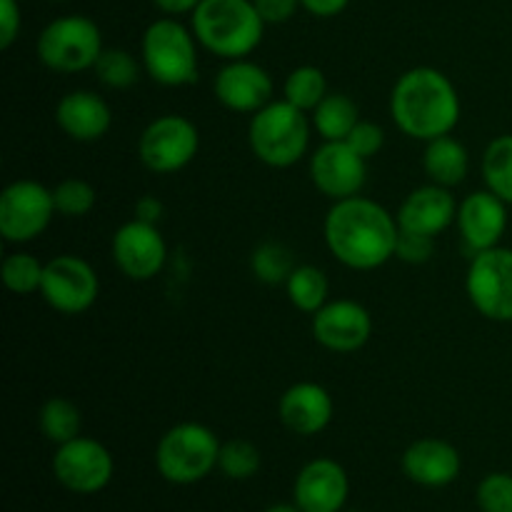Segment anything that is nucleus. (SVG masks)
<instances>
[{
    "label": "nucleus",
    "mask_w": 512,
    "mask_h": 512,
    "mask_svg": "<svg viewBox=\"0 0 512 512\" xmlns=\"http://www.w3.org/2000/svg\"><path fill=\"white\" fill-rule=\"evenodd\" d=\"M325 245L350 270H375L395 258L400 225L388 208L353 195L335 200L323 223Z\"/></svg>",
    "instance_id": "obj_1"
},
{
    "label": "nucleus",
    "mask_w": 512,
    "mask_h": 512,
    "mask_svg": "<svg viewBox=\"0 0 512 512\" xmlns=\"http://www.w3.org/2000/svg\"><path fill=\"white\" fill-rule=\"evenodd\" d=\"M390 115L400 133L430 143L450 135L460 123V95L443 70L420 65L395 80Z\"/></svg>",
    "instance_id": "obj_2"
},
{
    "label": "nucleus",
    "mask_w": 512,
    "mask_h": 512,
    "mask_svg": "<svg viewBox=\"0 0 512 512\" xmlns=\"http://www.w3.org/2000/svg\"><path fill=\"white\" fill-rule=\"evenodd\" d=\"M190 18L198 43L223 60L248 58L263 43L265 20L253 0H203Z\"/></svg>",
    "instance_id": "obj_3"
},
{
    "label": "nucleus",
    "mask_w": 512,
    "mask_h": 512,
    "mask_svg": "<svg viewBox=\"0 0 512 512\" xmlns=\"http://www.w3.org/2000/svg\"><path fill=\"white\" fill-rule=\"evenodd\" d=\"M310 130L313 123L305 110L285 98L270 100L250 118L248 143L255 158L268 168H290L308 153Z\"/></svg>",
    "instance_id": "obj_4"
},
{
    "label": "nucleus",
    "mask_w": 512,
    "mask_h": 512,
    "mask_svg": "<svg viewBox=\"0 0 512 512\" xmlns=\"http://www.w3.org/2000/svg\"><path fill=\"white\" fill-rule=\"evenodd\" d=\"M198 38L175 18L148 25L140 45V63L150 80L165 88H185L198 80Z\"/></svg>",
    "instance_id": "obj_5"
},
{
    "label": "nucleus",
    "mask_w": 512,
    "mask_h": 512,
    "mask_svg": "<svg viewBox=\"0 0 512 512\" xmlns=\"http://www.w3.org/2000/svg\"><path fill=\"white\" fill-rule=\"evenodd\" d=\"M218 458V435L200 423L175 425L155 448V468L173 485L200 483L218 468Z\"/></svg>",
    "instance_id": "obj_6"
},
{
    "label": "nucleus",
    "mask_w": 512,
    "mask_h": 512,
    "mask_svg": "<svg viewBox=\"0 0 512 512\" xmlns=\"http://www.w3.org/2000/svg\"><path fill=\"white\" fill-rule=\"evenodd\" d=\"M100 28L85 15H63L45 25L38 38V58L55 73H80L93 70L103 53Z\"/></svg>",
    "instance_id": "obj_7"
},
{
    "label": "nucleus",
    "mask_w": 512,
    "mask_h": 512,
    "mask_svg": "<svg viewBox=\"0 0 512 512\" xmlns=\"http://www.w3.org/2000/svg\"><path fill=\"white\" fill-rule=\"evenodd\" d=\"M465 290L483 318L493 323H512V248H490L473 255Z\"/></svg>",
    "instance_id": "obj_8"
},
{
    "label": "nucleus",
    "mask_w": 512,
    "mask_h": 512,
    "mask_svg": "<svg viewBox=\"0 0 512 512\" xmlns=\"http://www.w3.org/2000/svg\"><path fill=\"white\" fill-rule=\"evenodd\" d=\"M200 150V133L185 115H160L138 140V158L148 170L170 175L193 163Z\"/></svg>",
    "instance_id": "obj_9"
},
{
    "label": "nucleus",
    "mask_w": 512,
    "mask_h": 512,
    "mask_svg": "<svg viewBox=\"0 0 512 512\" xmlns=\"http://www.w3.org/2000/svg\"><path fill=\"white\" fill-rule=\"evenodd\" d=\"M55 213L53 190L38 180H15L0 195V235L10 245L30 243L48 230Z\"/></svg>",
    "instance_id": "obj_10"
},
{
    "label": "nucleus",
    "mask_w": 512,
    "mask_h": 512,
    "mask_svg": "<svg viewBox=\"0 0 512 512\" xmlns=\"http://www.w3.org/2000/svg\"><path fill=\"white\" fill-rule=\"evenodd\" d=\"M113 455L103 443L78 435L58 445L53 455V475L65 490L78 495H95L113 480Z\"/></svg>",
    "instance_id": "obj_11"
},
{
    "label": "nucleus",
    "mask_w": 512,
    "mask_h": 512,
    "mask_svg": "<svg viewBox=\"0 0 512 512\" xmlns=\"http://www.w3.org/2000/svg\"><path fill=\"white\" fill-rule=\"evenodd\" d=\"M100 283L90 263L78 255H58L45 263L40 295L53 310L63 315H80L98 300Z\"/></svg>",
    "instance_id": "obj_12"
},
{
    "label": "nucleus",
    "mask_w": 512,
    "mask_h": 512,
    "mask_svg": "<svg viewBox=\"0 0 512 512\" xmlns=\"http://www.w3.org/2000/svg\"><path fill=\"white\" fill-rule=\"evenodd\" d=\"M310 180L333 203L353 198L365 188L368 160L355 153L348 140H323V145L310 155Z\"/></svg>",
    "instance_id": "obj_13"
},
{
    "label": "nucleus",
    "mask_w": 512,
    "mask_h": 512,
    "mask_svg": "<svg viewBox=\"0 0 512 512\" xmlns=\"http://www.w3.org/2000/svg\"><path fill=\"white\" fill-rule=\"evenodd\" d=\"M110 250H113V260L120 273L128 275L130 280H138V283L160 275V270L165 268V260H168V245H165L158 225L135 218L115 230Z\"/></svg>",
    "instance_id": "obj_14"
},
{
    "label": "nucleus",
    "mask_w": 512,
    "mask_h": 512,
    "mask_svg": "<svg viewBox=\"0 0 512 512\" xmlns=\"http://www.w3.org/2000/svg\"><path fill=\"white\" fill-rule=\"evenodd\" d=\"M373 335V318L368 308L355 300H328L313 315V338L330 353H355Z\"/></svg>",
    "instance_id": "obj_15"
},
{
    "label": "nucleus",
    "mask_w": 512,
    "mask_h": 512,
    "mask_svg": "<svg viewBox=\"0 0 512 512\" xmlns=\"http://www.w3.org/2000/svg\"><path fill=\"white\" fill-rule=\"evenodd\" d=\"M273 90L275 85L268 70L248 58L228 60L213 80L218 103L235 113H258L273 100Z\"/></svg>",
    "instance_id": "obj_16"
},
{
    "label": "nucleus",
    "mask_w": 512,
    "mask_h": 512,
    "mask_svg": "<svg viewBox=\"0 0 512 512\" xmlns=\"http://www.w3.org/2000/svg\"><path fill=\"white\" fill-rule=\"evenodd\" d=\"M350 480L333 458H315L298 473L293 503L303 512H340L348 503Z\"/></svg>",
    "instance_id": "obj_17"
},
{
    "label": "nucleus",
    "mask_w": 512,
    "mask_h": 512,
    "mask_svg": "<svg viewBox=\"0 0 512 512\" xmlns=\"http://www.w3.org/2000/svg\"><path fill=\"white\" fill-rule=\"evenodd\" d=\"M455 223H458L460 238L473 255L498 248L508 230V203L490 193L488 188L475 190L465 195L463 203L458 205Z\"/></svg>",
    "instance_id": "obj_18"
},
{
    "label": "nucleus",
    "mask_w": 512,
    "mask_h": 512,
    "mask_svg": "<svg viewBox=\"0 0 512 512\" xmlns=\"http://www.w3.org/2000/svg\"><path fill=\"white\" fill-rule=\"evenodd\" d=\"M395 218H398L400 230L438 238L458 218V200L453 198L450 188H443V185H420L400 203Z\"/></svg>",
    "instance_id": "obj_19"
},
{
    "label": "nucleus",
    "mask_w": 512,
    "mask_h": 512,
    "mask_svg": "<svg viewBox=\"0 0 512 512\" xmlns=\"http://www.w3.org/2000/svg\"><path fill=\"white\" fill-rule=\"evenodd\" d=\"M463 470L458 448L448 440L420 438L403 453V473L420 488H445Z\"/></svg>",
    "instance_id": "obj_20"
},
{
    "label": "nucleus",
    "mask_w": 512,
    "mask_h": 512,
    "mask_svg": "<svg viewBox=\"0 0 512 512\" xmlns=\"http://www.w3.org/2000/svg\"><path fill=\"white\" fill-rule=\"evenodd\" d=\"M333 398L328 390L318 383H295L280 395L278 415L280 423L295 435H310L323 433L333 420Z\"/></svg>",
    "instance_id": "obj_21"
},
{
    "label": "nucleus",
    "mask_w": 512,
    "mask_h": 512,
    "mask_svg": "<svg viewBox=\"0 0 512 512\" xmlns=\"http://www.w3.org/2000/svg\"><path fill=\"white\" fill-rule=\"evenodd\" d=\"M55 123L75 143H95L113 125V113L93 90H73L55 105Z\"/></svg>",
    "instance_id": "obj_22"
},
{
    "label": "nucleus",
    "mask_w": 512,
    "mask_h": 512,
    "mask_svg": "<svg viewBox=\"0 0 512 512\" xmlns=\"http://www.w3.org/2000/svg\"><path fill=\"white\" fill-rule=\"evenodd\" d=\"M423 168L430 183L443 185V188H455L468 178L470 170V155L460 140L453 135H443L430 143H425L423 153Z\"/></svg>",
    "instance_id": "obj_23"
},
{
    "label": "nucleus",
    "mask_w": 512,
    "mask_h": 512,
    "mask_svg": "<svg viewBox=\"0 0 512 512\" xmlns=\"http://www.w3.org/2000/svg\"><path fill=\"white\" fill-rule=\"evenodd\" d=\"M360 120L363 118H360L358 103L345 93H328L310 113L313 130L323 140H348Z\"/></svg>",
    "instance_id": "obj_24"
},
{
    "label": "nucleus",
    "mask_w": 512,
    "mask_h": 512,
    "mask_svg": "<svg viewBox=\"0 0 512 512\" xmlns=\"http://www.w3.org/2000/svg\"><path fill=\"white\" fill-rule=\"evenodd\" d=\"M288 290V298L300 313L315 315L325 303H328L330 295V283L328 275L318 268V265H298L293 270V275L285 283Z\"/></svg>",
    "instance_id": "obj_25"
},
{
    "label": "nucleus",
    "mask_w": 512,
    "mask_h": 512,
    "mask_svg": "<svg viewBox=\"0 0 512 512\" xmlns=\"http://www.w3.org/2000/svg\"><path fill=\"white\" fill-rule=\"evenodd\" d=\"M38 425L50 443L63 445L78 438L80 428H83V415L73 400L58 395V398L45 400L38 413Z\"/></svg>",
    "instance_id": "obj_26"
},
{
    "label": "nucleus",
    "mask_w": 512,
    "mask_h": 512,
    "mask_svg": "<svg viewBox=\"0 0 512 512\" xmlns=\"http://www.w3.org/2000/svg\"><path fill=\"white\" fill-rule=\"evenodd\" d=\"M483 180L490 193L512 205V135H498L483 153Z\"/></svg>",
    "instance_id": "obj_27"
},
{
    "label": "nucleus",
    "mask_w": 512,
    "mask_h": 512,
    "mask_svg": "<svg viewBox=\"0 0 512 512\" xmlns=\"http://www.w3.org/2000/svg\"><path fill=\"white\" fill-rule=\"evenodd\" d=\"M328 93L330 90L325 73L320 68H315V65H300V68L290 70L283 83L285 100L293 103L295 108L305 110V113H313L320 105V100Z\"/></svg>",
    "instance_id": "obj_28"
},
{
    "label": "nucleus",
    "mask_w": 512,
    "mask_h": 512,
    "mask_svg": "<svg viewBox=\"0 0 512 512\" xmlns=\"http://www.w3.org/2000/svg\"><path fill=\"white\" fill-rule=\"evenodd\" d=\"M250 268L253 275L265 285H280L288 283V278L293 275V270L298 268L293 258V250L285 243H275V240H265L258 248L253 250V258H250Z\"/></svg>",
    "instance_id": "obj_29"
},
{
    "label": "nucleus",
    "mask_w": 512,
    "mask_h": 512,
    "mask_svg": "<svg viewBox=\"0 0 512 512\" xmlns=\"http://www.w3.org/2000/svg\"><path fill=\"white\" fill-rule=\"evenodd\" d=\"M140 68H143V63H138L135 55H130L128 50L105 48L100 53V58L95 60L93 73L98 78V83H103L105 88L125 90L138 83Z\"/></svg>",
    "instance_id": "obj_30"
},
{
    "label": "nucleus",
    "mask_w": 512,
    "mask_h": 512,
    "mask_svg": "<svg viewBox=\"0 0 512 512\" xmlns=\"http://www.w3.org/2000/svg\"><path fill=\"white\" fill-rule=\"evenodd\" d=\"M3 283L10 293L15 295H33L38 293L40 285H43L45 275V263H40L35 255L30 253H10L8 258L3 260Z\"/></svg>",
    "instance_id": "obj_31"
},
{
    "label": "nucleus",
    "mask_w": 512,
    "mask_h": 512,
    "mask_svg": "<svg viewBox=\"0 0 512 512\" xmlns=\"http://www.w3.org/2000/svg\"><path fill=\"white\" fill-rule=\"evenodd\" d=\"M260 463H263V458H260L258 445L250 443V440L233 438L228 440V443L220 445L218 468L223 470L225 478L230 480L253 478V475L260 470Z\"/></svg>",
    "instance_id": "obj_32"
},
{
    "label": "nucleus",
    "mask_w": 512,
    "mask_h": 512,
    "mask_svg": "<svg viewBox=\"0 0 512 512\" xmlns=\"http://www.w3.org/2000/svg\"><path fill=\"white\" fill-rule=\"evenodd\" d=\"M53 200L63 218H85L95 208V190L85 180L65 178L53 188Z\"/></svg>",
    "instance_id": "obj_33"
},
{
    "label": "nucleus",
    "mask_w": 512,
    "mask_h": 512,
    "mask_svg": "<svg viewBox=\"0 0 512 512\" xmlns=\"http://www.w3.org/2000/svg\"><path fill=\"white\" fill-rule=\"evenodd\" d=\"M478 508L483 512H512V475L490 473L478 485Z\"/></svg>",
    "instance_id": "obj_34"
},
{
    "label": "nucleus",
    "mask_w": 512,
    "mask_h": 512,
    "mask_svg": "<svg viewBox=\"0 0 512 512\" xmlns=\"http://www.w3.org/2000/svg\"><path fill=\"white\" fill-rule=\"evenodd\" d=\"M433 248H435V238L400 230L398 245H395V258H400L403 263H410V265L428 263V260L433 258Z\"/></svg>",
    "instance_id": "obj_35"
},
{
    "label": "nucleus",
    "mask_w": 512,
    "mask_h": 512,
    "mask_svg": "<svg viewBox=\"0 0 512 512\" xmlns=\"http://www.w3.org/2000/svg\"><path fill=\"white\" fill-rule=\"evenodd\" d=\"M348 145L355 153L363 155L365 160H370L373 155L380 153V148L385 145V133L378 123H370V120H360L353 128V133L348 135Z\"/></svg>",
    "instance_id": "obj_36"
},
{
    "label": "nucleus",
    "mask_w": 512,
    "mask_h": 512,
    "mask_svg": "<svg viewBox=\"0 0 512 512\" xmlns=\"http://www.w3.org/2000/svg\"><path fill=\"white\" fill-rule=\"evenodd\" d=\"M20 0H0V48H10L20 33Z\"/></svg>",
    "instance_id": "obj_37"
},
{
    "label": "nucleus",
    "mask_w": 512,
    "mask_h": 512,
    "mask_svg": "<svg viewBox=\"0 0 512 512\" xmlns=\"http://www.w3.org/2000/svg\"><path fill=\"white\" fill-rule=\"evenodd\" d=\"M253 3L258 8L260 18L265 20V25L288 23L295 15V10L300 8V0H253Z\"/></svg>",
    "instance_id": "obj_38"
},
{
    "label": "nucleus",
    "mask_w": 512,
    "mask_h": 512,
    "mask_svg": "<svg viewBox=\"0 0 512 512\" xmlns=\"http://www.w3.org/2000/svg\"><path fill=\"white\" fill-rule=\"evenodd\" d=\"M163 203H160L155 195H143V198L135 200V208H133V215L135 220H143V223H150V225H158L160 218H163Z\"/></svg>",
    "instance_id": "obj_39"
},
{
    "label": "nucleus",
    "mask_w": 512,
    "mask_h": 512,
    "mask_svg": "<svg viewBox=\"0 0 512 512\" xmlns=\"http://www.w3.org/2000/svg\"><path fill=\"white\" fill-rule=\"evenodd\" d=\"M350 0H300L305 10L315 18H333V15H340L345 8H348Z\"/></svg>",
    "instance_id": "obj_40"
},
{
    "label": "nucleus",
    "mask_w": 512,
    "mask_h": 512,
    "mask_svg": "<svg viewBox=\"0 0 512 512\" xmlns=\"http://www.w3.org/2000/svg\"><path fill=\"white\" fill-rule=\"evenodd\" d=\"M153 3L155 8H160L168 15H185V13H193L203 0H153Z\"/></svg>",
    "instance_id": "obj_41"
},
{
    "label": "nucleus",
    "mask_w": 512,
    "mask_h": 512,
    "mask_svg": "<svg viewBox=\"0 0 512 512\" xmlns=\"http://www.w3.org/2000/svg\"><path fill=\"white\" fill-rule=\"evenodd\" d=\"M265 512H303V510H300L295 503H275V505H270Z\"/></svg>",
    "instance_id": "obj_42"
},
{
    "label": "nucleus",
    "mask_w": 512,
    "mask_h": 512,
    "mask_svg": "<svg viewBox=\"0 0 512 512\" xmlns=\"http://www.w3.org/2000/svg\"><path fill=\"white\" fill-rule=\"evenodd\" d=\"M55 3H70V0H55Z\"/></svg>",
    "instance_id": "obj_43"
}]
</instances>
